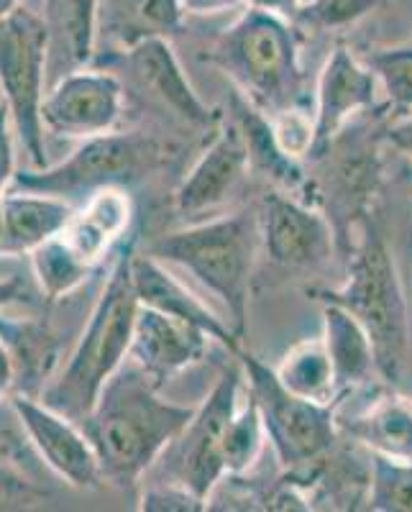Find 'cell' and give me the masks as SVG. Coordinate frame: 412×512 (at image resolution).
<instances>
[{
	"instance_id": "cell-8",
	"label": "cell",
	"mask_w": 412,
	"mask_h": 512,
	"mask_svg": "<svg viewBox=\"0 0 412 512\" xmlns=\"http://www.w3.org/2000/svg\"><path fill=\"white\" fill-rule=\"evenodd\" d=\"M236 356L244 364L251 400L262 413L267 438L279 464L295 469L318 461L336 441L331 405L305 400L290 392L277 377V369H269L254 354L241 349Z\"/></svg>"
},
{
	"instance_id": "cell-6",
	"label": "cell",
	"mask_w": 412,
	"mask_h": 512,
	"mask_svg": "<svg viewBox=\"0 0 412 512\" xmlns=\"http://www.w3.org/2000/svg\"><path fill=\"white\" fill-rule=\"evenodd\" d=\"M49 70V29L44 16L18 6L0 18V88L16 134L36 167L44 164L41 103Z\"/></svg>"
},
{
	"instance_id": "cell-4",
	"label": "cell",
	"mask_w": 412,
	"mask_h": 512,
	"mask_svg": "<svg viewBox=\"0 0 412 512\" xmlns=\"http://www.w3.org/2000/svg\"><path fill=\"white\" fill-rule=\"evenodd\" d=\"M213 62L264 113H285L300 93L302 70L292 24L249 8L215 41Z\"/></svg>"
},
{
	"instance_id": "cell-39",
	"label": "cell",
	"mask_w": 412,
	"mask_h": 512,
	"mask_svg": "<svg viewBox=\"0 0 412 512\" xmlns=\"http://www.w3.org/2000/svg\"><path fill=\"white\" fill-rule=\"evenodd\" d=\"M18 6H21V0H0V18L8 16V13Z\"/></svg>"
},
{
	"instance_id": "cell-22",
	"label": "cell",
	"mask_w": 412,
	"mask_h": 512,
	"mask_svg": "<svg viewBox=\"0 0 412 512\" xmlns=\"http://www.w3.org/2000/svg\"><path fill=\"white\" fill-rule=\"evenodd\" d=\"M131 218V203L121 192V187H108V190L95 192L88 208L80 216L75 213L72 223L64 228V239L70 241L90 264H95L100 256H105L108 246L123 236Z\"/></svg>"
},
{
	"instance_id": "cell-16",
	"label": "cell",
	"mask_w": 412,
	"mask_h": 512,
	"mask_svg": "<svg viewBox=\"0 0 412 512\" xmlns=\"http://www.w3.org/2000/svg\"><path fill=\"white\" fill-rule=\"evenodd\" d=\"M208 341L203 328L141 305L128 359L162 387L164 379L192 367L205 354Z\"/></svg>"
},
{
	"instance_id": "cell-27",
	"label": "cell",
	"mask_w": 412,
	"mask_h": 512,
	"mask_svg": "<svg viewBox=\"0 0 412 512\" xmlns=\"http://www.w3.org/2000/svg\"><path fill=\"white\" fill-rule=\"evenodd\" d=\"M264 438H267V428H264L262 413L251 400L244 410H236L226 428V438H223L226 474L238 477V474L249 472L262 454Z\"/></svg>"
},
{
	"instance_id": "cell-25",
	"label": "cell",
	"mask_w": 412,
	"mask_h": 512,
	"mask_svg": "<svg viewBox=\"0 0 412 512\" xmlns=\"http://www.w3.org/2000/svg\"><path fill=\"white\" fill-rule=\"evenodd\" d=\"M359 436L377 454L412 461V405L400 400L379 402L359 425Z\"/></svg>"
},
{
	"instance_id": "cell-14",
	"label": "cell",
	"mask_w": 412,
	"mask_h": 512,
	"mask_svg": "<svg viewBox=\"0 0 412 512\" xmlns=\"http://www.w3.org/2000/svg\"><path fill=\"white\" fill-rule=\"evenodd\" d=\"M251 167V152L244 131L223 126L203 157L195 162L190 175L175 192V205L182 216H198L226 203Z\"/></svg>"
},
{
	"instance_id": "cell-26",
	"label": "cell",
	"mask_w": 412,
	"mask_h": 512,
	"mask_svg": "<svg viewBox=\"0 0 412 512\" xmlns=\"http://www.w3.org/2000/svg\"><path fill=\"white\" fill-rule=\"evenodd\" d=\"M369 510L412 512V461L372 451Z\"/></svg>"
},
{
	"instance_id": "cell-31",
	"label": "cell",
	"mask_w": 412,
	"mask_h": 512,
	"mask_svg": "<svg viewBox=\"0 0 412 512\" xmlns=\"http://www.w3.org/2000/svg\"><path fill=\"white\" fill-rule=\"evenodd\" d=\"M141 510L144 512H164V510H177V512H198L208 507V502L200 500L192 489L185 484L172 482V484H159L144 492L141 497Z\"/></svg>"
},
{
	"instance_id": "cell-38",
	"label": "cell",
	"mask_w": 412,
	"mask_h": 512,
	"mask_svg": "<svg viewBox=\"0 0 412 512\" xmlns=\"http://www.w3.org/2000/svg\"><path fill=\"white\" fill-rule=\"evenodd\" d=\"M236 3H241V0H182L185 11L190 13H218L233 8Z\"/></svg>"
},
{
	"instance_id": "cell-23",
	"label": "cell",
	"mask_w": 412,
	"mask_h": 512,
	"mask_svg": "<svg viewBox=\"0 0 412 512\" xmlns=\"http://www.w3.org/2000/svg\"><path fill=\"white\" fill-rule=\"evenodd\" d=\"M277 377L287 390L313 402L331 405L336 397V374H333L331 356L320 341H302L295 349L287 351L282 364L277 367Z\"/></svg>"
},
{
	"instance_id": "cell-18",
	"label": "cell",
	"mask_w": 412,
	"mask_h": 512,
	"mask_svg": "<svg viewBox=\"0 0 412 512\" xmlns=\"http://www.w3.org/2000/svg\"><path fill=\"white\" fill-rule=\"evenodd\" d=\"M75 218L64 198L16 190L3 195V244L0 254H24L54 239Z\"/></svg>"
},
{
	"instance_id": "cell-29",
	"label": "cell",
	"mask_w": 412,
	"mask_h": 512,
	"mask_svg": "<svg viewBox=\"0 0 412 512\" xmlns=\"http://www.w3.org/2000/svg\"><path fill=\"white\" fill-rule=\"evenodd\" d=\"M382 0H305L295 24L318 31L349 29L366 18Z\"/></svg>"
},
{
	"instance_id": "cell-11",
	"label": "cell",
	"mask_w": 412,
	"mask_h": 512,
	"mask_svg": "<svg viewBox=\"0 0 412 512\" xmlns=\"http://www.w3.org/2000/svg\"><path fill=\"white\" fill-rule=\"evenodd\" d=\"M11 405L39 456L59 477L80 489H93L103 482L100 459L85 431L77 428L80 423L39 402V397L13 395Z\"/></svg>"
},
{
	"instance_id": "cell-28",
	"label": "cell",
	"mask_w": 412,
	"mask_h": 512,
	"mask_svg": "<svg viewBox=\"0 0 412 512\" xmlns=\"http://www.w3.org/2000/svg\"><path fill=\"white\" fill-rule=\"evenodd\" d=\"M369 70L377 75L389 105L397 113L412 111V47L379 49L369 57Z\"/></svg>"
},
{
	"instance_id": "cell-35",
	"label": "cell",
	"mask_w": 412,
	"mask_h": 512,
	"mask_svg": "<svg viewBox=\"0 0 412 512\" xmlns=\"http://www.w3.org/2000/svg\"><path fill=\"white\" fill-rule=\"evenodd\" d=\"M241 3H246L249 8H256V11L274 13V16L285 18V21L295 24L297 13H300L305 0H241Z\"/></svg>"
},
{
	"instance_id": "cell-17",
	"label": "cell",
	"mask_w": 412,
	"mask_h": 512,
	"mask_svg": "<svg viewBox=\"0 0 412 512\" xmlns=\"http://www.w3.org/2000/svg\"><path fill=\"white\" fill-rule=\"evenodd\" d=\"M131 272H134L136 295H139V303L144 308L159 310V313L172 315V318L203 328L210 338L226 346L233 356L241 351L238 333L231 331L208 305L200 303L198 297L192 295L182 282H177L164 269L162 259H157L154 254H134Z\"/></svg>"
},
{
	"instance_id": "cell-24",
	"label": "cell",
	"mask_w": 412,
	"mask_h": 512,
	"mask_svg": "<svg viewBox=\"0 0 412 512\" xmlns=\"http://www.w3.org/2000/svg\"><path fill=\"white\" fill-rule=\"evenodd\" d=\"M31 267L47 300H59L88 280L93 264L62 233L31 251Z\"/></svg>"
},
{
	"instance_id": "cell-2",
	"label": "cell",
	"mask_w": 412,
	"mask_h": 512,
	"mask_svg": "<svg viewBox=\"0 0 412 512\" xmlns=\"http://www.w3.org/2000/svg\"><path fill=\"white\" fill-rule=\"evenodd\" d=\"M134 254V239H131L118 251L111 277L100 292L88 328L82 331L67 367L44 387L39 397L44 405L67 415L75 423L88 418L105 382L123 367L131 351L136 315L141 308L134 272H131Z\"/></svg>"
},
{
	"instance_id": "cell-40",
	"label": "cell",
	"mask_w": 412,
	"mask_h": 512,
	"mask_svg": "<svg viewBox=\"0 0 412 512\" xmlns=\"http://www.w3.org/2000/svg\"><path fill=\"white\" fill-rule=\"evenodd\" d=\"M0 244H3V195H0Z\"/></svg>"
},
{
	"instance_id": "cell-3",
	"label": "cell",
	"mask_w": 412,
	"mask_h": 512,
	"mask_svg": "<svg viewBox=\"0 0 412 512\" xmlns=\"http://www.w3.org/2000/svg\"><path fill=\"white\" fill-rule=\"evenodd\" d=\"M262 246V223L254 213H236L200 226L167 233L151 246L162 262H172L221 297L233 315L236 333L241 336L249 308L251 274H254L256 251Z\"/></svg>"
},
{
	"instance_id": "cell-30",
	"label": "cell",
	"mask_w": 412,
	"mask_h": 512,
	"mask_svg": "<svg viewBox=\"0 0 412 512\" xmlns=\"http://www.w3.org/2000/svg\"><path fill=\"white\" fill-rule=\"evenodd\" d=\"M118 13H126L131 21H139L144 36H164L180 29V18L185 13L182 0H111Z\"/></svg>"
},
{
	"instance_id": "cell-36",
	"label": "cell",
	"mask_w": 412,
	"mask_h": 512,
	"mask_svg": "<svg viewBox=\"0 0 412 512\" xmlns=\"http://www.w3.org/2000/svg\"><path fill=\"white\" fill-rule=\"evenodd\" d=\"M389 141L412 157V111L405 113L395 126L389 128Z\"/></svg>"
},
{
	"instance_id": "cell-9",
	"label": "cell",
	"mask_w": 412,
	"mask_h": 512,
	"mask_svg": "<svg viewBox=\"0 0 412 512\" xmlns=\"http://www.w3.org/2000/svg\"><path fill=\"white\" fill-rule=\"evenodd\" d=\"M238 387H241V374L236 369L223 372L208 400L195 408L185 431L175 438L177 482L185 484L205 502L210 500L218 482L226 477L223 438L238 410Z\"/></svg>"
},
{
	"instance_id": "cell-13",
	"label": "cell",
	"mask_w": 412,
	"mask_h": 512,
	"mask_svg": "<svg viewBox=\"0 0 412 512\" xmlns=\"http://www.w3.org/2000/svg\"><path fill=\"white\" fill-rule=\"evenodd\" d=\"M262 244L279 267H315L331 256L333 231L318 210L282 195H269L259 216Z\"/></svg>"
},
{
	"instance_id": "cell-21",
	"label": "cell",
	"mask_w": 412,
	"mask_h": 512,
	"mask_svg": "<svg viewBox=\"0 0 412 512\" xmlns=\"http://www.w3.org/2000/svg\"><path fill=\"white\" fill-rule=\"evenodd\" d=\"M0 338L18 367V395L41 397L59 361V338L34 318H0Z\"/></svg>"
},
{
	"instance_id": "cell-33",
	"label": "cell",
	"mask_w": 412,
	"mask_h": 512,
	"mask_svg": "<svg viewBox=\"0 0 412 512\" xmlns=\"http://www.w3.org/2000/svg\"><path fill=\"white\" fill-rule=\"evenodd\" d=\"M11 111H8L6 100H0V192L6 190L8 182H13V141H11Z\"/></svg>"
},
{
	"instance_id": "cell-7",
	"label": "cell",
	"mask_w": 412,
	"mask_h": 512,
	"mask_svg": "<svg viewBox=\"0 0 412 512\" xmlns=\"http://www.w3.org/2000/svg\"><path fill=\"white\" fill-rule=\"evenodd\" d=\"M159 146L141 134H100L85 139L72 157L39 172H16L13 187L26 192H41L54 198H77L126 187L141 180L151 167H157Z\"/></svg>"
},
{
	"instance_id": "cell-32",
	"label": "cell",
	"mask_w": 412,
	"mask_h": 512,
	"mask_svg": "<svg viewBox=\"0 0 412 512\" xmlns=\"http://www.w3.org/2000/svg\"><path fill=\"white\" fill-rule=\"evenodd\" d=\"M274 126V136H277V144L282 146V152L287 157H302V154H310L313 149V123L308 118H302L300 113L285 111L279 113Z\"/></svg>"
},
{
	"instance_id": "cell-37",
	"label": "cell",
	"mask_w": 412,
	"mask_h": 512,
	"mask_svg": "<svg viewBox=\"0 0 412 512\" xmlns=\"http://www.w3.org/2000/svg\"><path fill=\"white\" fill-rule=\"evenodd\" d=\"M24 280H21V274H11L6 280H0V308H6V305L16 303L18 297L24 295Z\"/></svg>"
},
{
	"instance_id": "cell-1",
	"label": "cell",
	"mask_w": 412,
	"mask_h": 512,
	"mask_svg": "<svg viewBox=\"0 0 412 512\" xmlns=\"http://www.w3.org/2000/svg\"><path fill=\"white\" fill-rule=\"evenodd\" d=\"M195 408L159 397V384L134 361H123L80 423L100 459L103 479L134 484L167 451Z\"/></svg>"
},
{
	"instance_id": "cell-15",
	"label": "cell",
	"mask_w": 412,
	"mask_h": 512,
	"mask_svg": "<svg viewBox=\"0 0 412 512\" xmlns=\"http://www.w3.org/2000/svg\"><path fill=\"white\" fill-rule=\"evenodd\" d=\"M126 64L136 85L182 121L192 126H213L218 121L213 108H208L195 93L182 72L175 49L164 36H144L134 41L126 52Z\"/></svg>"
},
{
	"instance_id": "cell-5",
	"label": "cell",
	"mask_w": 412,
	"mask_h": 512,
	"mask_svg": "<svg viewBox=\"0 0 412 512\" xmlns=\"http://www.w3.org/2000/svg\"><path fill=\"white\" fill-rule=\"evenodd\" d=\"M318 295L323 303L341 305L359 320L372 338L377 372L389 382H397L407 364L410 323L395 259L374 228L364 233L351 259L346 285Z\"/></svg>"
},
{
	"instance_id": "cell-12",
	"label": "cell",
	"mask_w": 412,
	"mask_h": 512,
	"mask_svg": "<svg viewBox=\"0 0 412 512\" xmlns=\"http://www.w3.org/2000/svg\"><path fill=\"white\" fill-rule=\"evenodd\" d=\"M377 75L359 62L349 49H336L323 64L315 93L313 157H323L354 113L372 108L377 100Z\"/></svg>"
},
{
	"instance_id": "cell-20",
	"label": "cell",
	"mask_w": 412,
	"mask_h": 512,
	"mask_svg": "<svg viewBox=\"0 0 412 512\" xmlns=\"http://www.w3.org/2000/svg\"><path fill=\"white\" fill-rule=\"evenodd\" d=\"M323 344L331 356L338 392L354 390L377 372L372 338L349 310L336 303H323Z\"/></svg>"
},
{
	"instance_id": "cell-19",
	"label": "cell",
	"mask_w": 412,
	"mask_h": 512,
	"mask_svg": "<svg viewBox=\"0 0 412 512\" xmlns=\"http://www.w3.org/2000/svg\"><path fill=\"white\" fill-rule=\"evenodd\" d=\"M95 16L98 0H47L49 29V70L59 72L57 80L80 70L93 57Z\"/></svg>"
},
{
	"instance_id": "cell-34",
	"label": "cell",
	"mask_w": 412,
	"mask_h": 512,
	"mask_svg": "<svg viewBox=\"0 0 412 512\" xmlns=\"http://www.w3.org/2000/svg\"><path fill=\"white\" fill-rule=\"evenodd\" d=\"M13 395H18V367L11 349L0 338V400H11Z\"/></svg>"
},
{
	"instance_id": "cell-10",
	"label": "cell",
	"mask_w": 412,
	"mask_h": 512,
	"mask_svg": "<svg viewBox=\"0 0 412 512\" xmlns=\"http://www.w3.org/2000/svg\"><path fill=\"white\" fill-rule=\"evenodd\" d=\"M123 90L113 75L95 70H75L54 82L44 95L41 121L59 136L90 139L113 131L121 116Z\"/></svg>"
}]
</instances>
